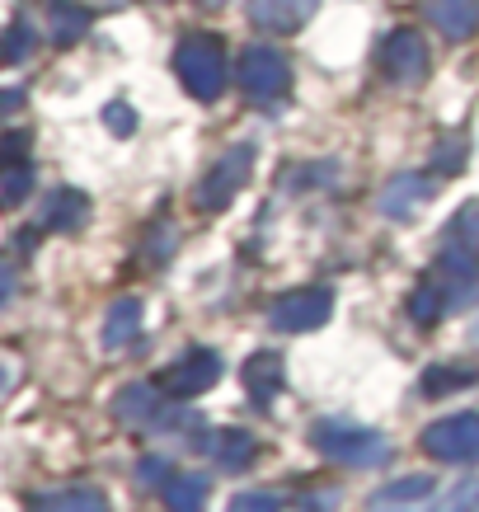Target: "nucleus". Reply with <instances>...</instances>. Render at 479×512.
I'll return each mask as SVG.
<instances>
[{
    "label": "nucleus",
    "instance_id": "obj_1",
    "mask_svg": "<svg viewBox=\"0 0 479 512\" xmlns=\"http://www.w3.org/2000/svg\"><path fill=\"white\" fill-rule=\"evenodd\" d=\"M174 71L184 80V90L193 99H217L226 90V47H221L217 33H188L174 47Z\"/></svg>",
    "mask_w": 479,
    "mask_h": 512
},
{
    "label": "nucleus",
    "instance_id": "obj_2",
    "mask_svg": "<svg viewBox=\"0 0 479 512\" xmlns=\"http://www.w3.org/2000/svg\"><path fill=\"white\" fill-rule=\"evenodd\" d=\"M310 437H315V447L325 456H334L343 466H381L390 451L381 433H371L362 423H343V419H325Z\"/></svg>",
    "mask_w": 479,
    "mask_h": 512
},
{
    "label": "nucleus",
    "instance_id": "obj_3",
    "mask_svg": "<svg viewBox=\"0 0 479 512\" xmlns=\"http://www.w3.org/2000/svg\"><path fill=\"white\" fill-rule=\"evenodd\" d=\"M240 85H245L249 99L273 104V99H282L287 85H292V66H287V57H282L278 47L254 43V47H245V57H240Z\"/></svg>",
    "mask_w": 479,
    "mask_h": 512
},
{
    "label": "nucleus",
    "instance_id": "obj_4",
    "mask_svg": "<svg viewBox=\"0 0 479 512\" xmlns=\"http://www.w3.org/2000/svg\"><path fill=\"white\" fill-rule=\"evenodd\" d=\"M334 315V292L329 287H301V292L278 296L273 306V325L282 334H306V329H320Z\"/></svg>",
    "mask_w": 479,
    "mask_h": 512
},
{
    "label": "nucleus",
    "instance_id": "obj_5",
    "mask_svg": "<svg viewBox=\"0 0 479 512\" xmlns=\"http://www.w3.org/2000/svg\"><path fill=\"white\" fill-rule=\"evenodd\" d=\"M249 156H254L249 146H235V151H226V156H221L217 165L207 170V179L198 184V207H202V212H221V207H226V202H231L235 193L245 188Z\"/></svg>",
    "mask_w": 479,
    "mask_h": 512
},
{
    "label": "nucleus",
    "instance_id": "obj_6",
    "mask_svg": "<svg viewBox=\"0 0 479 512\" xmlns=\"http://www.w3.org/2000/svg\"><path fill=\"white\" fill-rule=\"evenodd\" d=\"M423 447L437 461H475L479 456V414H451L423 433Z\"/></svg>",
    "mask_w": 479,
    "mask_h": 512
},
{
    "label": "nucleus",
    "instance_id": "obj_7",
    "mask_svg": "<svg viewBox=\"0 0 479 512\" xmlns=\"http://www.w3.org/2000/svg\"><path fill=\"white\" fill-rule=\"evenodd\" d=\"M428 66H433V57H428V47H423V38L414 29H395L381 43V71L395 85H418V80L428 76Z\"/></svg>",
    "mask_w": 479,
    "mask_h": 512
},
{
    "label": "nucleus",
    "instance_id": "obj_8",
    "mask_svg": "<svg viewBox=\"0 0 479 512\" xmlns=\"http://www.w3.org/2000/svg\"><path fill=\"white\" fill-rule=\"evenodd\" d=\"M160 381H165V390H174V395H202V390H212V381H221V353H212V348H188Z\"/></svg>",
    "mask_w": 479,
    "mask_h": 512
},
{
    "label": "nucleus",
    "instance_id": "obj_9",
    "mask_svg": "<svg viewBox=\"0 0 479 512\" xmlns=\"http://www.w3.org/2000/svg\"><path fill=\"white\" fill-rule=\"evenodd\" d=\"M433 198L437 193H433V179H428V174H395V179L386 184V193H381V212L395 217V221H409V217H418Z\"/></svg>",
    "mask_w": 479,
    "mask_h": 512
},
{
    "label": "nucleus",
    "instance_id": "obj_10",
    "mask_svg": "<svg viewBox=\"0 0 479 512\" xmlns=\"http://www.w3.org/2000/svg\"><path fill=\"white\" fill-rule=\"evenodd\" d=\"M315 10L320 0H249V19L263 33H296Z\"/></svg>",
    "mask_w": 479,
    "mask_h": 512
},
{
    "label": "nucleus",
    "instance_id": "obj_11",
    "mask_svg": "<svg viewBox=\"0 0 479 512\" xmlns=\"http://www.w3.org/2000/svg\"><path fill=\"white\" fill-rule=\"evenodd\" d=\"M423 10L433 19V29L456 38V43L479 29V0H423Z\"/></svg>",
    "mask_w": 479,
    "mask_h": 512
},
{
    "label": "nucleus",
    "instance_id": "obj_12",
    "mask_svg": "<svg viewBox=\"0 0 479 512\" xmlns=\"http://www.w3.org/2000/svg\"><path fill=\"white\" fill-rule=\"evenodd\" d=\"M90 221V198L76 188H57L43 207V226L47 231H80Z\"/></svg>",
    "mask_w": 479,
    "mask_h": 512
},
{
    "label": "nucleus",
    "instance_id": "obj_13",
    "mask_svg": "<svg viewBox=\"0 0 479 512\" xmlns=\"http://www.w3.org/2000/svg\"><path fill=\"white\" fill-rule=\"evenodd\" d=\"M47 29H52V43L71 47L76 38L90 33V10L76 0H47Z\"/></svg>",
    "mask_w": 479,
    "mask_h": 512
},
{
    "label": "nucleus",
    "instance_id": "obj_14",
    "mask_svg": "<svg viewBox=\"0 0 479 512\" xmlns=\"http://www.w3.org/2000/svg\"><path fill=\"white\" fill-rule=\"evenodd\" d=\"M245 386L259 404H273L282 390V353H254L245 362Z\"/></svg>",
    "mask_w": 479,
    "mask_h": 512
},
{
    "label": "nucleus",
    "instance_id": "obj_15",
    "mask_svg": "<svg viewBox=\"0 0 479 512\" xmlns=\"http://www.w3.org/2000/svg\"><path fill=\"white\" fill-rule=\"evenodd\" d=\"M447 311H456V296H451L447 282H442V278L418 282V292L409 296V315H414L418 325H437Z\"/></svg>",
    "mask_w": 479,
    "mask_h": 512
},
{
    "label": "nucleus",
    "instance_id": "obj_16",
    "mask_svg": "<svg viewBox=\"0 0 479 512\" xmlns=\"http://www.w3.org/2000/svg\"><path fill=\"white\" fill-rule=\"evenodd\" d=\"M137 329H141V301H137V296L113 301V306H109V320H104V348H109V353L127 348V343L137 339Z\"/></svg>",
    "mask_w": 479,
    "mask_h": 512
},
{
    "label": "nucleus",
    "instance_id": "obj_17",
    "mask_svg": "<svg viewBox=\"0 0 479 512\" xmlns=\"http://www.w3.org/2000/svg\"><path fill=\"white\" fill-rule=\"evenodd\" d=\"M254 437L240 433V428H221L217 437H212V456H217L221 470H245L249 461H254Z\"/></svg>",
    "mask_w": 479,
    "mask_h": 512
},
{
    "label": "nucleus",
    "instance_id": "obj_18",
    "mask_svg": "<svg viewBox=\"0 0 479 512\" xmlns=\"http://www.w3.org/2000/svg\"><path fill=\"white\" fill-rule=\"evenodd\" d=\"M155 409H160V400H155V386H127L118 400H113V414L123 423H132V428H141V423H155Z\"/></svg>",
    "mask_w": 479,
    "mask_h": 512
},
{
    "label": "nucleus",
    "instance_id": "obj_19",
    "mask_svg": "<svg viewBox=\"0 0 479 512\" xmlns=\"http://www.w3.org/2000/svg\"><path fill=\"white\" fill-rule=\"evenodd\" d=\"M479 372L470 367V362H447V367H428L423 372V395H451V390H465V386H475Z\"/></svg>",
    "mask_w": 479,
    "mask_h": 512
},
{
    "label": "nucleus",
    "instance_id": "obj_20",
    "mask_svg": "<svg viewBox=\"0 0 479 512\" xmlns=\"http://www.w3.org/2000/svg\"><path fill=\"white\" fill-rule=\"evenodd\" d=\"M33 512H109V498L99 494V489H66V494L38 498Z\"/></svg>",
    "mask_w": 479,
    "mask_h": 512
},
{
    "label": "nucleus",
    "instance_id": "obj_21",
    "mask_svg": "<svg viewBox=\"0 0 479 512\" xmlns=\"http://www.w3.org/2000/svg\"><path fill=\"white\" fill-rule=\"evenodd\" d=\"M33 47H38V33H33V24H29V19H15L10 29L0 33V66L29 62Z\"/></svg>",
    "mask_w": 479,
    "mask_h": 512
},
{
    "label": "nucleus",
    "instance_id": "obj_22",
    "mask_svg": "<svg viewBox=\"0 0 479 512\" xmlns=\"http://www.w3.org/2000/svg\"><path fill=\"white\" fill-rule=\"evenodd\" d=\"M202 498H207V480L202 475H174L165 484V503L174 512H202Z\"/></svg>",
    "mask_w": 479,
    "mask_h": 512
},
{
    "label": "nucleus",
    "instance_id": "obj_23",
    "mask_svg": "<svg viewBox=\"0 0 479 512\" xmlns=\"http://www.w3.org/2000/svg\"><path fill=\"white\" fill-rule=\"evenodd\" d=\"M33 193V165L24 160V165H10V170L0 174V207H15V202H24Z\"/></svg>",
    "mask_w": 479,
    "mask_h": 512
},
{
    "label": "nucleus",
    "instance_id": "obj_24",
    "mask_svg": "<svg viewBox=\"0 0 479 512\" xmlns=\"http://www.w3.org/2000/svg\"><path fill=\"white\" fill-rule=\"evenodd\" d=\"M451 245L479 249V202H470V207L456 212V221H451Z\"/></svg>",
    "mask_w": 479,
    "mask_h": 512
},
{
    "label": "nucleus",
    "instance_id": "obj_25",
    "mask_svg": "<svg viewBox=\"0 0 479 512\" xmlns=\"http://www.w3.org/2000/svg\"><path fill=\"white\" fill-rule=\"evenodd\" d=\"M428 494H433V480H428V475H414V480L390 484L381 503H418V498H428Z\"/></svg>",
    "mask_w": 479,
    "mask_h": 512
},
{
    "label": "nucleus",
    "instance_id": "obj_26",
    "mask_svg": "<svg viewBox=\"0 0 479 512\" xmlns=\"http://www.w3.org/2000/svg\"><path fill=\"white\" fill-rule=\"evenodd\" d=\"M24 151H29V132H10V137H0V170L24 165Z\"/></svg>",
    "mask_w": 479,
    "mask_h": 512
},
{
    "label": "nucleus",
    "instance_id": "obj_27",
    "mask_svg": "<svg viewBox=\"0 0 479 512\" xmlns=\"http://www.w3.org/2000/svg\"><path fill=\"white\" fill-rule=\"evenodd\" d=\"M437 170L442 174H456L465 165V141L461 137H451V141H442V146H437V160H433Z\"/></svg>",
    "mask_w": 479,
    "mask_h": 512
},
{
    "label": "nucleus",
    "instance_id": "obj_28",
    "mask_svg": "<svg viewBox=\"0 0 479 512\" xmlns=\"http://www.w3.org/2000/svg\"><path fill=\"white\" fill-rule=\"evenodd\" d=\"M104 123H109L113 137H132L137 118H132V109H127V104H109V109H104Z\"/></svg>",
    "mask_w": 479,
    "mask_h": 512
},
{
    "label": "nucleus",
    "instance_id": "obj_29",
    "mask_svg": "<svg viewBox=\"0 0 479 512\" xmlns=\"http://www.w3.org/2000/svg\"><path fill=\"white\" fill-rule=\"evenodd\" d=\"M137 480H141V484L174 480V475H170V461H165V456H146V461H141V466H137Z\"/></svg>",
    "mask_w": 479,
    "mask_h": 512
},
{
    "label": "nucleus",
    "instance_id": "obj_30",
    "mask_svg": "<svg viewBox=\"0 0 479 512\" xmlns=\"http://www.w3.org/2000/svg\"><path fill=\"white\" fill-rule=\"evenodd\" d=\"M231 512H278V498L273 494H240L231 503Z\"/></svg>",
    "mask_w": 479,
    "mask_h": 512
},
{
    "label": "nucleus",
    "instance_id": "obj_31",
    "mask_svg": "<svg viewBox=\"0 0 479 512\" xmlns=\"http://www.w3.org/2000/svg\"><path fill=\"white\" fill-rule=\"evenodd\" d=\"M442 512H479V484H465V489H456V494H451V503Z\"/></svg>",
    "mask_w": 479,
    "mask_h": 512
},
{
    "label": "nucleus",
    "instance_id": "obj_32",
    "mask_svg": "<svg viewBox=\"0 0 479 512\" xmlns=\"http://www.w3.org/2000/svg\"><path fill=\"white\" fill-rule=\"evenodd\" d=\"M329 508H339L334 489H315V498H306V512H329Z\"/></svg>",
    "mask_w": 479,
    "mask_h": 512
},
{
    "label": "nucleus",
    "instance_id": "obj_33",
    "mask_svg": "<svg viewBox=\"0 0 479 512\" xmlns=\"http://www.w3.org/2000/svg\"><path fill=\"white\" fill-rule=\"evenodd\" d=\"M15 296V264L10 259H0V306Z\"/></svg>",
    "mask_w": 479,
    "mask_h": 512
},
{
    "label": "nucleus",
    "instance_id": "obj_34",
    "mask_svg": "<svg viewBox=\"0 0 479 512\" xmlns=\"http://www.w3.org/2000/svg\"><path fill=\"white\" fill-rule=\"evenodd\" d=\"M10 376H15V372H10V367L0 362V390H10Z\"/></svg>",
    "mask_w": 479,
    "mask_h": 512
}]
</instances>
